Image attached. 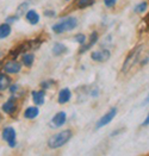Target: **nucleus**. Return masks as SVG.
<instances>
[{
  "label": "nucleus",
  "instance_id": "16",
  "mask_svg": "<svg viewBox=\"0 0 149 156\" xmlns=\"http://www.w3.org/2000/svg\"><path fill=\"white\" fill-rule=\"evenodd\" d=\"M11 34V27L9 24H1L0 25V39L6 38Z\"/></svg>",
  "mask_w": 149,
  "mask_h": 156
},
{
  "label": "nucleus",
  "instance_id": "10",
  "mask_svg": "<svg viewBox=\"0 0 149 156\" xmlns=\"http://www.w3.org/2000/svg\"><path fill=\"white\" fill-rule=\"evenodd\" d=\"M25 17H27V22H29L30 24H32V25H35V24H37V23L40 22V16H38V13L36 12L35 10L27 11V14H25Z\"/></svg>",
  "mask_w": 149,
  "mask_h": 156
},
{
  "label": "nucleus",
  "instance_id": "8",
  "mask_svg": "<svg viewBox=\"0 0 149 156\" xmlns=\"http://www.w3.org/2000/svg\"><path fill=\"white\" fill-rule=\"evenodd\" d=\"M66 113L65 112H59L54 116V118L51 119V125L55 128H60L66 123Z\"/></svg>",
  "mask_w": 149,
  "mask_h": 156
},
{
  "label": "nucleus",
  "instance_id": "3",
  "mask_svg": "<svg viewBox=\"0 0 149 156\" xmlns=\"http://www.w3.org/2000/svg\"><path fill=\"white\" fill-rule=\"evenodd\" d=\"M141 50H142V47L138 45V47H136L134 50H131L130 54L126 56V58H125V61H124L122 67L123 73H126L128 70H130L133 68V66L135 65V62L137 61V58H138V56L141 54Z\"/></svg>",
  "mask_w": 149,
  "mask_h": 156
},
{
  "label": "nucleus",
  "instance_id": "1",
  "mask_svg": "<svg viewBox=\"0 0 149 156\" xmlns=\"http://www.w3.org/2000/svg\"><path fill=\"white\" fill-rule=\"evenodd\" d=\"M72 137V131L70 130H65L61 131L59 133H56L54 136H51L48 141V145L53 149H56V148H60L62 147L63 144H66L70 140Z\"/></svg>",
  "mask_w": 149,
  "mask_h": 156
},
{
  "label": "nucleus",
  "instance_id": "4",
  "mask_svg": "<svg viewBox=\"0 0 149 156\" xmlns=\"http://www.w3.org/2000/svg\"><path fill=\"white\" fill-rule=\"evenodd\" d=\"M116 113H117V108H115V107H113V108H111L106 115H104L103 117L98 120V123H97V125H95V129H100V128H103L104 125L108 124V123L115 118Z\"/></svg>",
  "mask_w": 149,
  "mask_h": 156
},
{
  "label": "nucleus",
  "instance_id": "7",
  "mask_svg": "<svg viewBox=\"0 0 149 156\" xmlns=\"http://www.w3.org/2000/svg\"><path fill=\"white\" fill-rule=\"evenodd\" d=\"M111 54L108 50H98V51H93L91 54L92 60H94L97 62H105L110 58Z\"/></svg>",
  "mask_w": 149,
  "mask_h": 156
},
{
  "label": "nucleus",
  "instance_id": "2",
  "mask_svg": "<svg viewBox=\"0 0 149 156\" xmlns=\"http://www.w3.org/2000/svg\"><path fill=\"white\" fill-rule=\"evenodd\" d=\"M76 18L74 17H66L63 19H61L59 23H56L55 25H53V31L55 34H62V32H66V31H70L73 30L75 26H76Z\"/></svg>",
  "mask_w": 149,
  "mask_h": 156
},
{
  "label": "nucleus",
  "instance_id": "24",
  "mask_svg": "<svg viewBox=\"0 0 149 156\" xmlns=\"http://www.w3.org/2000/svg\"><path fill=\"white\" fill-rule=\"evenodd\" d=\"M17 18H19V17H18V16H16V17H10V18H7V23H11V22L17 20Z\"/></svg>",
  "mask_w": 149,
  "mask_h": 156
},
{
  "label": "nucleus",
  "instance_id": "28",
  "mask_svg": "<svg viewBox=\"0 0 149 156\" xmlns=\"http://www.w3.org/2000/svg\"><path fill=\"white\" fill-rule=\"evenodd\" d=\"M67 1H69V0H67Z\"/></svg>",
  "mask_w": 149,
  "mask_h": 156
},
{
  "label": "nucleus",
  "instance_id": "11",
  "mask_svg": "<svg viewBox=\"0 0 149 156\" xmlns=\"http://www.w3.org/2000/svg\"><path fill=\"white\" fill-rule=\"evenodd\" d=\"M70 97H72V93H70V91L68 88L61 90L60 93H59V103L60 104H66V103L69 101Z\"/></svg>",
  "mask_w": 149,
  "mask_h": 156
},
{
  "label": "nucleus",
  "instance_id": "14",
  "mask_svg": "<svg viewBox=\"0 0 149 156\" xmlns=\"http://www.w3.org/2000/svg\"><path fill=\"white\" fill-rule=\"evenodd\" d=\"M10 85H11V79L5 74H0V92L7 90Z\"/></svg>",
  "mask_w": 149,
  "mask_h": 156
},
{
  "label": "nucleus",
  "instance_id": "19",
  "mask_svg": "<svg viewBox=\"0 0 149 156\" xmlns=\"http://www.w3.org/2000/svg\"><path fill=\"white\" fill-rule=\"evenodd\" d=\"M147 7H148V4H147L146 1H143V2H140V4L136 5L134 11H135L136 13H143L147 10Z\"/></svg>",
  "mask_w": 149,
  "mask_h": 156
},
{
  "label": "nucleus",
  "instance_id": "13",
  "mask_svg": "<svg viewBox=\"0 0 149 156\" xmlns=\"http://www.w3.org/2000/svg\"><path fill=\"white\" fill-rule=\"evenodd\" d=\"M38 113H40V110H38L37 107L30 106V107H27V110H25L24 117L27 118V119H34V118H36L38 116Z\"/></svg>",
  "mask_w": 149,
  "mask_h": 156
},
{
  "label": "nucleus",
  "instance_id": "22",
  "mask_svg": "<svg viewBox=\"0 0 149 156\" xmlns=\"http://www.w3.org/2000/svg\"><path fill=\"white\" fill-rule=\"evenodd\" d=\"M75 41H76V42H79L80 44H85V43H86V37H85V35L79 34V35H76V36H75Z\"/></svg>",
  "mask_w": 149,
  "mask_h": 156
},
{
  "label": "nucleus",
  "instance_id": "6",
  "mask_svg": "<svg viewBox=\"0 0 149 156\" xmlns=\"http://www.w3.org/2000/svg\"><path fill=\"white\" fill-rule=\"evenodd\" d=\"M4 72L5 73H9V74H16V73H19L20 69H22V65L18 62V61H9L6 62L4 67H2Z\"/></svg>",
  "mask_w": 149,
  "mask_h": 156
},
{
  "label": "nucleus",
  "instance_id": "9",
  "mask_svg": "<svg viewBox=\"0 0 149 156\" xmlns=\"http://www.w3.org/2000/svg\"><path fill=\"white\" fill-rule=\"evenodd\" d=\"M2 111L5 113H9V115H12L14 111L17 110V105H16V101H14L13 98H11L10 100H7L5 104L2 105Z\"/></svg>",
  "mask_w": 149,
  "mask_h": 156
},
{
  "label": "nucleus",
  "instance_id": "27",
  "mask_svg": "<svg viewBox=\"0 0 149 156\" xmlns=\"http://www.w3.org/2000/svg\"><path fill=\"white\" fill-rule=\"evenodd\" d=\"M147 104H149V94L147 95V98H146V100L143 101V105H147Z\"/></svg>",
  "mask_w": 149,
  "mask_h": 156
},
{
  "label": "nucleus",
  "instance_id": "18",
  "mask_svg": "<svg viewBox=\"0 0 149 156\" xmlns=\"http://www.w3.org/2000/svg\"><path fill=\"white\" fill-rule=\"evenodd\" d=\"M66 51H67V48L63 44H61V43H56V44H54V47H53L54 55H61V54H63V52Z\"/></svg>",
  "mask_w": 149,
  "mask_h": 156
},
{
  "label": "nucleus",
  "instance_id": "5",
  "mask_svg": "<svg viewBox=\"0 0 149 156\" xmlns=\"http://www.w3.org/2000/svg\"><path fill=\"white\" fill-rule=\"evenodd\" d=\"M2 138H4V141H6L9 143L10 147L13 148L16 145V131L13 128H11V126L5 128L2 131Z\"/></svg>",
  "mask_w": 149,
  "mask_h": 156
},
{
  "label": "nucleus",
  "instance_id": "20",
  "mask_svg": "<svg viewBox=\"0 0 149 156\" xmlns=\"http://www.w3.org/2000/svg\"><path fill=\"white\" fill-rule=\"evenodd\" d=\"M27 6H29V4H27V2H23L19 7H18V10H17V16L18 17H20L22 14H27Z\"/></svg>",
  "mask_w": 149,
  "mask_h": 156
},
{
  "label": "nucleus",
  "instance_id": "17",
  "mask_svg": "<svg viewBox=\"0 0 149 156\" xmlns=\"http://www.w3.org/2000/svg\"><path fill=\"white\" fill-rule=\"evenodd\" d=\"M34 60H35L34 54H24V55H23V57H22L23 65L27 66V67H31L32 63H34Z\"/></svg>",
  "mask_w": 149,
  "mask_h": 156
},
{
  "label": "nucleus",
  "instance_id": "23",
  "mask_svg": "<svg viewBox=\"0 0 149 156\" xmlns=\"http://www.w3.org/2000/svg\"><path fill=\"white\" fill-rule=\"evenodd\" d=\"M116 1H117V0H104L105 5H106L108 7H112V6L116 4Z\"/></svg>",
  "mask_w": 149,
  "mask_h": 156
},
{
  "label": "nucleus",
  "instance_id": "12",
  "mask_svg": "<svg viewBox=\"0 0 149 156\" xmlns=\"http://www.w3.org/2000/svg\"><path fill=\"white\" fill-rule=\"evenodd\" d=\"M44 95H45V92L44 91H34L32 92L34 103L36 105L44 104Z\"/></svg>",
  "mask_w": 149,
  "mask_h": 156
},
{
  "label": "nucleus",
  "instance_id": "21",
  "mask_svg": "<svg viewBox=\"0 0 149 156\" xmlns=\"http://www.w3.org/2000/svg\"><path fill=\"white\" fill-rule=\"evenodd\" d=\"M94 0H78V6L80 9H83V7H87V6H91L93 4Z\"/></svg>",
  "mask_w": 149,
  "mask_h": 156
},
{
  "label": "nucleus",
  "instance_id": "15",
  "mask_svg": "<svg viewBox=\"0 0 149 156\" xmlns=\"http://www.w3.org/2000/svg\"><path fill=\"white\" fill-rule=\"evenodd\" d=\"M97 39H98V35H97V32H92V35H91V37H90V43H88V44H86L83 48H81V49H80V52H85L86 50L91 49V48H92V45H94L95 44Z\"/></svg>",
  "mask_w": 149,
  "mask_h": 156
},
{
  "label": "nucleus",
  "instance_id": "25",
  "mask_svg": "<svg viewBox=\"0 0 149 156\" xmlns=\"http://www.w3.org/2000/svg\"><path fill=\"white\" fill-rule=\"evenodd\" d=\"M143 126H146V125H149V113H148V116H147V118L144 119V122H143V124H142Z\"/></svg>",
  "mask_w": 149,
  "mask_h": 156
},
{
  "label": "nucleus",
  "instance_id": "26",
  "mask_svg": "<svg viewBox=\"0 0 149 156\" xmlns=\"http://www.w3.org/2000/svg\"><path fill=\"white\" fill-rule=\"evenodd\" d=\"M17 88H18V86H17V85H14V86H11V87H10V91L12 92V93H14V92L17 91Z\"/></svg>",
  "mask_w": 149,
  "mask_h": 156
}]
</instances>
